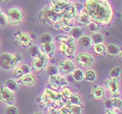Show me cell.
<instances>
[{
	"instance_id": "6da1fadb",
	"label": "cell",
	"mask_w": 122,
	"mask_h": 114,
	"mask_svg": "<svg viewBox=\"0 0 122 114\" xmlns=\"http://www.w3.org/2000/svg\"><path fill=\"white\" fill-rule=\"evenodd\" d=\"M84 9L90 20L99 26L109 25L113 18V10L107 0H86Z\"/></svg>"
},
{
	"instance_id": "7a4b0ae2",
	"label": "cell",
	"mask_w": 122,
	"mask_h": 114,
	"mask_svg": "<svg viewBox=\"0 0 122 114\" xmlns=\"http://www.w3.org/2000/svg\"><path fill=\"white\" fill-rule=\"evenodd\" d=\"M56 39L59 42L58 50L59 52L68 58L73 57L76 51V42L73 38L66 36H58Z\"/></svg>"
},
{
	"instance_id": "3957f363",
	"label": "cell",
	"mask_w": 122,
	"mask_h": 114,
	"mask_svg": "<svg viewBox=\"0 0 122 114\" xmlns=\"http://www.w3.org/2000/svg\"><path fill=\"white\" fill-rule=\"evenodd\" d=\"M7 23L10 25H18L23 21L24 12L20 8L12 7L10 8L6 12Z\"/></svg>"
},
{
	"instance_id": "277c9868",
	"label": "cell",
	"mask_w": 122,
	"mask_h": 114,
	"mask_svg": "<svg viewBox=\"0 0 122 114\" xmlns=\"http://www.w3.org/2000/svg\"><path fill=\"white\" fill-rule=\"evenodd\" d=\"M18 64V61L12 54L3 53L0 55V67L4 70H12Z\"/></svg>"
},
{
	"instance_id": "5b68a950",
	"label": "cell",
	"mask_w": 122,
	"mask_h": 114,
	"mask_svg": "<svg viewBox=\"0 0 122 114\" xmlns=\"http://www.w3.org/2000/svg\"><path fill=\"white\" fill-rule=\"evenodd\" d=\"M75 60H76L77 65L82 68H90L94 64L93 56L87 52L79 53L77 55Z\"/></svg>"
},
{
	"instance_id": "8992f818",
	"label": "cell",
	"mask_w": 122,
	"mask_h": 114,
	"mask_svg": "<svg viewBox=\"0 0 122 114\" xmlns=\"http://www.w3.org/2000/svg\"><path fill=\"white\" fill-rule=\"evenodd\" d=\"M48 84L50 85V88L59 91L63 87L67 85L68 83L64 76L59 75V74H56V75H52V76L49 77Z\"/></svg>"
},
{
	"instance_id": "52a82bcc",
	"label": "cell",
	"mask_w": 122,
	"mask_h": 114,
	"mask_svg": "<svg viewBox=\"0 0 122 114\" xmlns=\"http://www.w3.org/2000/svg\"><path fill=\"white\" fill-rule=\"evenodd\" d=\"M49 61V57L45 53H42L37 58H33L31 63V70L33 71H41L47 66Z\"/></svg>"
},
{
	"instance_id": "ba28073f",
	"label": "cell",
	"mask_w": 122,
	"mask_h": 114,
	"mask_svg": "<svg viewBox=\"0 0 122 114\" xmlns=\"http://www.w3.org/2000/svg\"><path fill=\"white\" fill-rule=\"evenodd\" d=\"M0 102L7 105L13 104L15 102L14 92L6 87H0Z\"/></svg>"
},
{
	"instance_id": "9c48e42d",
	"label": "cell",
	"mask_w": 122,
	"mask_h": 114,
	"mask_svg": "<svg viewBox=\"0 0 122 114\" xmlns=\"http://www.w3.org/2000/svg\"><path fill=\"white\" fill-rule=\"evenodd\" d=\"M105 87L113 97L119 95L120 91V84L119 79L115 78H109L105 81Z\"/></svg>"
},
{
	"instance_id": "30bf717a",
	"label": "cell",
	"mask_w": 122,
	"mask_h": 114,
	"mask_svg": "<svg viewBox=\"0 0 122 114\" xmlns=\"http://www.w3.org/2000/svg\"><path fill=\"white\" fill-rule=\"evenodd\" d=\"M32 38L28 33H19L15 39L16 45L21 46L22 48H29L30 45H32Z\"/></svg>"
},
{
	"instance_id": "8fae6325",
	"label": "cell",
	"mask_w": 122,
	"mask_h": 114,
	"mask_svg": "<svg viewBox=\"0 0 122 114\" xmlns=\"http://www.w3.org/2000/svg\"><path fill=\"white\" fill-rule=\"evenodd\" d=\"M106 107L107 110V113H117L118 110L121 109V99L117 97H113L112 99H107L106 101Z\"/></svg>"
},
{
	"instance_id": "7c38bea8",
	"label": "cell",
	"mask_w": 122,
	"mask_h": 114,
	"mask_svg": "<svg viewBox=\"0 0 122 114\" xmlns=\"http://www.w3.org/2000/svg\"><path fill=\"white\" fill-rule=\"evenodd\" d=\"M58 69L59 72H61L64 75H70L76 69V66L72 61L67 59V60L60 61L58 65Z\"/></svg>"
},
{
	"instance_id": "4fadbf2b",
	"label": "cell",
	"mask_w": 122,
	"mask_h": 114,
	"mask_svg": "<svg viewBox=\"0 0 122 114\" xmlns=\"http://www.w3.org/2000/svg\"><path fill=\"white\" fill-rule=\"evenodd\" d=\"M61 113L62 114H74V113H81L82 106L80 105H75L66 103L63 106L60 107Z\"/></svg>"
},
{
	"instance_id": "5bb4252c",
	"label": "cell",
	"mask_w": 122,
	"mask_h": 114,
	"mask_svg": "<svg viewBox=\"0 0 122 114\" xmlns=\"http://www.w3.org/2000/svg\"><path fill=\"white\" fill-rule=\"evenodd\" d=\"M13 78L15 79L18 80L19 78H21L22 76H24L25 74L29 73L30 72V68L29 67L27 64H23V65H19V66H16L15 68L13 69Z\"/></svg>"
},
{
	"instance_id": "9a60e30c",
	"label": "cell",
	"mask_w": 122,
	"mask_h": 114,
	"mask_svg": "<svg viewBox=\"0 0 122 114\" xmlns=\"http://www.w3.org/2000/svg\"><path fill=\"white\" fill-rule=\"evenodd\" d=\"M41 51L43 53L46 54L49 58H52L55 54V45L54 43L51 42H48V43L41 44V46L39 47Z\"/></svg>"
},
{
	"instance_id": "2e32d148",
	"label": "cell",
	"mask_w": 122,
	"mask_h": 114,
	"mask_svg": "<svg viewBox=\"0 0 122 114\" xmlns=\"http://www.w3.org/2000/svg\"><path fill=\"white\" fill-rule=\"evenodd\" d=\"M36 82V78L35 76L31 74L30 72L29 73L25 74L24 76H22L21 78L18 79V84H24V85H33Z\"/></svg>"
},
{
	"instance_id": "e0dca14e",
	"label": "cell",
	"mask_w": 122,
	"mask_h": 114,
	"mask_svg": "<svg viewBox=\"0 0 122 114\" xmlns=\"http://www.w3.org/2000/svg\"><path fill=\"white\" fill-rule=\"evenodd\" d=\"M91 95L94 99H102L105 98L106 91L105 88L99 85H94L92 89Z\"/></svg>"
},
{
	"instance_id": "ac0fdd59",
	"label": "cell",
	"mask_w": 122,
	"mask_h": 114,
	"mask_svg": "<svg viewBox=\"0 0 122 114\" xmlns=\"http://www.w3.org/2000/svg\"><path fill=\"white\" fill-rule=\"evenodd\" d=\"M106 52H107L109 56H117L120 54V49L119 46L115 45L113 44H109L106 45Z\"/></svg>"
},
{
	"instance_id": "d6986e66",
	"label": "cell",
	"mask_w": 122,
	"mask_h": 114,
	"mask_svg": "<svg viewBox=\"0 0 122 114\" xmlns=\"http://www.w3.org/2000/svg\"><path fill=\"white\" fill-rule=\"evenodd\" d=\"M79 45L80 47L85 49H88L92 47V44L91 37L86 35H82L80 38H79Z\"/></svg>"
},
{
	"instance_id": "ffe728a7",
	"label": "cell",
	"mask_w": 122,
	"mask_h": 114,
	"mask_svg": "<svg viewBox=\"0 0 122 114\" xmlns=\"http://www.w3.org/2000/svg\"><path fill=\"white\" fill-rule=\"evenodd\" d=\"M76 18L78 19V21H79V23L81 24V25H87L91 22L88 15H87L86 12L85 11V9L78 13Z\"/></svg>"
},
{
	"instance_id": "44dd1931",
	"label": "cell",
	"mask_w": 122,
	"mask_h": 114,
	"mask_svg": "<svg viewBox=\"0 0 122 114\" xmlns=\"http://www.w3.org/2000/svg\"><path fill=\"white\" fill-rule=\"evenodd\" d=\"M70 37L71 38H73L74 40H77L79 39L82 35H83V30H82L81 28L79 27H72V28L70 30Z\"/></svg>"
},
{
	"instance_id": "7402d4cb",
	"label": "cell",
	"mask_w": 122,
	"mask_h": 114,
	"mask_svg": "<svg viewBox=\"0 0 122 114\" xmlns=\"http://www.w3.org/2000/svg\"><path fill=\"white\" fill-rule=\"evenodd\" d=\"M42 53L40 48L37 45H30L29 47V56L30 58H35L38 57L40 54Z\"/></svg>"
},
{
	"instance_id": "603a6c76",
	"label": "cell",
	"mask_w": 122,
	"mask_h": 114,
	"mask_svg": "<svg viewBox=\"0 0 122 114\" xmlns=\"http://www.w3.org/2000/svg\"><path fill=\"white\" fill-rule=\"evenodd\" d=\"M91 40L92 45H95V44H104L105 38H104V36L102 35V34L95 32V33H92V35L91 37Z\"/></svg>"
},
{
	"instance_id": "cb8c5ba5",
	"label": "cell",
	"mask_w": 122,
	"mask_h": 114,
	"mask_svg": "<svg viewBox=\"0 0 122 114\" xmlns=\"http://www.w3.org/2000/svg\"><path fill=\"white\" fill-rule=\"evenodd\" d=\"M72 75V78L76 82H81L84 80V76H85V72L82 70H79V69H75L73 71V72L71 73Z\"/></svg>"
},
{
	"instance_id": "d4e9b609",
	"label": "cell",
	"mask_w": 122,
	"mask_h": 114,
	"mask_svg": "<svg viewBox=\"0 0 122 114\" xmlns=\"http://www.w3.org/2000/svg\"><path fill=\"white\" fill-rule=\"evenodd\" d=\"M67 101H68V104H75V105H80V106H82L81 98H80L78 94L72 93L71 94V96L67 99Z\"/></svg>"
},
{
	"instance_id": "484cf974",
	"label": "cell",
	"mask_w": 122,
	"mask_h": 114,
	"mask_svg": "<svg viewBox=\"0 0 122 114\" xmlns=\"http://www.w3.org/2000/svg\"><path fill=\"white\" fill-rule=\"evenodd\" d=\"M92 46L93 51L97 55H103L106 52V45H104V44H95Z\"/></svg>"
},
{
	"instance_id": "4316f807",
	"label": "cell",
	"mask_w": 122,
	"mask_h": 114,
	"mask_svg": "<svg viewBox=\"0 0 122 114\" xmlns=\"http://www.w3.org/2000/svg\"><path fill=\"white\" fill-rule=\"evenodd\" d=\"M96 72L93 70H88L85 72L84 79L87 82H93L96 80Z\"/></svg>"
},
{
	"instance_id": "83f0119b",
	"label": "cell",
	"mask_w": 122,
	"mask_h": 114,
	"mask_svg": "<svg viewBox=\"0 0 122 114\" xmlns=\"http://www.w3.org/2000/svg\"><path fill=\"white\" fill-rule=\"evenodd\" d=\"M59 93H60V95L62 96V98H63L66 101H67V99L71 96L72 91H71V89L69 88L68 86L66 85V86H65V87H63V88L61 89Z\"/></svg>"
},
{
	"instance_id": "f1b7e54d",
	"label": "cell",
	"mask_w": 122,
	"mask_h": 114,
	"mask_svg": "<svg viewBox=\"0 0 122 114\" xmlns=\"http://www.w3.org/2000/svg\"><path fill=\"white\" fill-rule=\"evenodd\" d=\"M5 86L11 91H16L18 90V83L14 80V79H8L7 81L5 82Z\"/></svg>"
},
{
	"instance_id": "f546056e",
	"label": "cell",
	"mask_w": 122,
	"mask_h": 114,
	"mask_svg": "<svg viewBox=\"0 0 122 114\" xmlns=\"http://www.w3.org/2000/svg\"><path fill=\"white\" fill-rule=\"evenodd\" d=\"M121 74V68L117 66L112 69V71H110V78H115V79H119V77Z\"/></svg>"
},
{
	"instance_id": "4dcf8cb0",
	"label": "cell",
	"mask_w": 122,
	"mask_h": 114,
	"mask_svg": "<svg viewBox=\"0 0 122 114\" xmlns=\"http://www.w3.org/2000/svg\"><path fill=\"white\" fill-rule=\"evenodd\" d=\"M86 26H87V29H88V30H89L90 32H92V33H95L99 30V25H97L96 23H94V22H92V21H91V22H90V23L88 24Z\"/></svg>"
},
{
	"instance_id": "1f68e13d",
	"label": "cell",
	"mask_w": 122,
	"mask_h": 114,
	"mask_svg": "<svg viewBox=\"0 0 122 114\" xmlns=\"http://www.w3.org/2000/svg\"><path fill=\"white\" fill-rule=\"evenodd\" d=\"M47 73H48L49 76H52V75H56V74H59V69H58V66L55 65H49L48 68H47Z\"/></svg>"
},
{
	"instance_id": "d6a6232c",
	"label": "cell",
	"mask_w": 122,
	"mask_h": 114,
	"mask_svg": "<svg viewBox=\"0 0 122 114\" xmlns=\"http://www.w3.org/2000/svg\"><path fill=\"white\" fill-rule=\"evenodd\" d=\"M52 41V37H51V34L49 33H45L40 37V43L41 44H45V43H48V42H51Z\"/></svg>"
},
{
	"instance_id": "836d02e7",
	"label": "cell",
	"mask_w": 122,
	"mask_h": 114,
	"mask_svg": "<svg viewBox=\"0 0 122 114\" xmlns=\"http://www.w3.org/2000/svg\"><path fill=\"white\" fill-rule=\"evenodd\" d=\"M5 113L6 114H16L18 113V110L13 104H10V105H8V107L5 110Z\"/></svg>"
},
{
	"instance_id": "e575fe53",
	"label": "cell",
	"mask_w": 122,
	"mask_h": 114,
	"mask_svg": "<svg viewBox=\"0 0 122 114\" xmlns=\"http://www.w3.org/2000/svg\"><path fill=\"white\" fill-rule=\"evenodd\" d=\"M6 24H7L6 16H5V14L2 12L1 14H0V27H2V26H5Z\"/></svg>"
},
{
	"instance_id": "d590c367",
	"label": "cell",
	"mask_w": 122,
	"mask_h": 114,
	"mask_svg": "<svg viewBox=\"0 0 122 114\" xmlns=\"http://www.w3.org/2000/svg\"><path fill=\"white\" fill-rule=\"evenodd\" d=\"M14 56L17 58V60L18 61V63H21V62L23 61V56H22L20 53H16V54H14Z\"/></svg>"
},
{
	"instance_id": "8d00e7d4",
	"label": "cell",
	"mask_w": 122,
	"mask_h": 114,
	"mask_svg": "<svg viewBox=\"0 0 122 114\" xmlns=\"http://www.w3.org/2000/svg\"><path fill=\"white\" fill-rule=\"evenodd\" d=\"M8 0H0V2L1 3H5V2H7Z\"/></svg>"
},
{
	"instance_id": "74e56055",
	"label": "cell",
	"mask_w": 122,
	"mask_h": 114,
	"mask_svg": "<svg viewBox=\"0 0 122 114\" xmlns=\"http://www.w3.org/2000/svg\"><path fill=\"white\" fill-rule=\"evenodd\" d=\"M1 13H2V11H1V8H0V14H1Z\"/></svg>"
}]
</instances>
